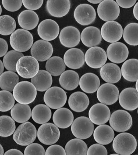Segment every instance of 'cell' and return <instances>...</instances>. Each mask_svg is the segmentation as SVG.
Returning <instances> with one entry per match:
<instances>
[{"label": "cell", "mask_w": 138, "mask_h": 155, "mask_svg": "<svg viewBox=\"0 0 138 155\" xmlns=\"http://www.w3.org/2000/svg\"><path fill=\"white\" fill-rule=\"evenodd\" d=\"M137 142L131 134L123 132L117 135L113 139L112 147L116 153L121 155H129L135 151Z\"/></svg>", "instance_id": "cell-1"}, {"label": "cell", "mask_w": 138, "mask_h": 155, "mask_svg": "<svg viewBox=\"0 0 138 155\" xmlns=\"http://www.w3.org/2000/svg\"><path fill=\"white\" fill-rule=\"evenodd\" d=\"M36 90L31 82L22 81L19 82L15 86L13 90V95L17 102L22 104H27L32 102L35 99Z\"/></svg>", "instance_id": "cell-2"}, {"label": "cell", "mask_w": 138, "mask_h": 155, "mask_svg": "<svg viewBox=\"0 0 138 155\" xmlns=\"http://www.w3.org/2000/svg\"><path fill=\"white\" fill-rule=\"evenodd\" d=\"M10 45L15 50L20 52L26 51L33 45L34 39L32 34L27 30L19 29L11 35Z\"/></svg>", "instance_id": "cell-3"}, {"label": "cell", "mask_w": 138, "mask_h": 155, "mask_svg": "<svg viewBox=\"0 0 138 155\" xmlns=\"http://www.w3.org/2000/svg\"><path fill=\"white\" fill-rule=\"evenodd\" d=\"M37 136V130L35 126L29 122L20 124L14 133L13 138L18 144L25 146L33 142Z\"/></svg>", "instance_id": "cell-4"}, {"label": "cell", "mask_w": 138, "mask_h": 155, "mask_svg": "<svg viewBox=\"0 0 138 155\" xmlns=\"http://www.w3.org/2000/svg\"><path fill=\"white\" fill-rule=\"evenodd\" d=\"M39 66L37 60L33 57L24 56L17 61L16 72L21 77L25 78H32L38 73Z\"/></svg>", "instance_id": "cell-5"}, {"label": "cell", "mask_w": 138, "mask_h": 155, "mask_svg": "<svg viewBox=\"0 0 138 155\" xmlns=\"http://www.w3.org/2000/svg\"><path fill=\"white\" fill-rule=\"evenodd\" d=\"M93 123L88 118L80 116L76 118L72 124L71 129L72 133L76 138L85 139L90 137L94 131Z\"/></svg>", "instance_id": "cell-6"}, {"label": "cell", "mask_w": 138, "mask_h": 155, "mask_svg": "<svg viewBox=\"0 0 138 155\" xmlns=\"http://www.w3.org/2000/svg\"><path fill=\"white\" fill-rule=\"evenodd\" d=\"M44 100L46 105L50 108L59 109L66 103L67 96L63 89L58 86H53L49 88L45 92Z\"/></svg>", "instance_id": "cell-7"}, {"label": "cell", "mask_w": 138, "mask_h": 155, "mask_svg": "<svg viewBox=\"0 0 138 155\" xmlns=\"http://www.w3.org/2000/svg\"><path fill=\"white\" fill-rule=\"evenodd\" d=\"M132 119L130 114L122 110H116L112 113L110 119L111 127L119 132L126 131L130 128L132 124Z\"/></svg>", "instance_id": "cell-8"}, {"label": "cell", "mask_w": 138, "mask_h": 155, "mask_svg": "<svg viewBox=\"0 0 138 155\" xmlns=\"http://www.w3.org/2000/svg\"><path fill=\"white\" fill-rule=\"evenodd\" d=\"M60 132L58 127L51 123L43 124L39 128L37 136L42 143L50 145L55 143L58 140Z\"/></svg>", "instance_id": "cell-9"}, {"label": "cell", "mask_w": 138, "mask_h": 155, "mask_svg": "<svg viewBox=\"0 0 138 155\" xmlns=\"http://www.w3.org/2000/svg\"><path fill=\"white\" fill-rule=\"evenodd\" d=\"M120 11L119 6L116 1L113 0H102L97 8L99 17L106 22L116 19L119 15Z\"/></svg>", "instance_id": "cell-10"}, {"label": "cell", "mask_w": 138, "mask_h": 155, "mask_svg": "<svg viewBox=\"0 0 138 155\" xmlns=\"http://www.w3.org/2000/svg\"><path fill=\"white\" fill-rule=\"evenodd\" d=\"M107 54L102 48L97 46L90 47L85 55V61L90 67L98 69L105 64L107 60Z\"/></svg>", "instance_id": "cell-11"}, {"label": "cell", "mask_w": 138, "mask_h": 155, "mask_svg": "<svg viewBox=\"0 0 138 155\" xmlns=\"http://www.w3.org/2000/svg\"><path fill=\"white\" fill-rule=\"evenodd\" d=\"M99 101L106 105H111L118 100L119 92L115 85L110 83L101 85L98 89L96 94Z\"/></svg>", "instance_id": "cell-12"}, {"label": "cell", "mask_w": 138, "mask_h": 155, "mask_svg": "<svg viewBox=\"0 0 138 155\" xmlns=\"http://www.w3.org/2000/svg\"><path fill=\"white\" fill-rule=\"evenodd\" d=\"M102 38L106 42L114 43L121 38L123 29L121 25L115 21H107L102 26L100 30Z\"/></svg>", "instance_id": "cell-13"}, {"label": "cell", "mask_w": 138, "mask_h": 155, "mask_svg": "<svg viewBox=\"0 0 138 155\" xmlns=\"http://www.w3.org/2000/svg\"><path fill=\"white\" fill-rule=\"evenodd\" d=\"M96 15L94 8L90 5L86 3L78 5L74 13L76 21L83 26L88 25L93 23L95 19Z\"/></svg>", "instance_id": "cell-14"}, {"label": "cell", "mask_w": 138, "mask_h": 155, "mask_svg": "<svg viewBox=\"0 0 138 155\" xmlns=\"http://www.w3.org/2000/svg\"><path fill=\"white\" fill-rule=\"evenodd\" d=\"M59 32L58 24L51 19H46L42 21L37 28V32L40 37L47 41L55 39L58 35Z\"/></svg>", "instance_id": "cell-15"}, {"label": "cell", "mask_w": 138, "mask_h": 155, "mask_svg": "<svg viewBox=\"0 0 138 155\" xmlns=\"http://www.w3.org/2000/svg\"><path fill=\"white\" fill-rule=\"evenodd\" d=\"M53 52V47L51 43L42 39L35 41L30 49L32 57L40 61L48 60L52 56Z\"/></svg>", "instance_id": "cell-16"}, {"label": "cell", "mask_w": 138, "mask_h": 155, "mask_svg": "<svg viewBox=\"0 0 138 155\" xmlns=\"http://www.w3.org/2000/svg\"><path fill=\"white\" fill-rule=\"evenodd\" d=\"M129 53L127 47L120 42L111 44L106 50L108 59L111 62L117 64L121 63L126 60L128 57Z\"/></svg>", "instance_id": "cell-17"}, {"label": "cell", "mask_w": 138, "mask_h": 155, "mask_svg": "<svg viewBox=\"0 0 138 155\" xmlns=\"http://www.w3.org/2000/svg\"><path fill=\"white\" fill-rule=\"evenodd\" d=\"M88 116L93 123L98 125L103 124L109 120L110 111L106 105L102 103H97L92 106L90 109Z\"/></svg>", "instance_id": "cell-18"}, {"label": "cell", "mask_w": 138, "mask_h": 155, "mask_svg": "<svg viewBox=\"0 0 138 155\" xmlns=\"http://www.w3.org/2000/svg\"><path fill=\"white\" fill-rule=\"evenodd\" d=\"M81 34L79 30L72 26H68L63 28L59 35V40L61 44L67 48L76 46L79 43Z\"/></svg>", "instance_id": "cell-19"}, {"label": "cell", "mask_w": 138, "mask_h": 155, "mask_svg": "<svg viewBox=\"0 0 138 155\" xmlns=\"http://www.w3.org/2000/svg\"><path fill=\"white\" fill-rule=\"evenodd\" d=\"M118 99L120 105L125 109L132 111L138 107V92L133 88L129 87L123 90Z\"/></svg>", "instance_id": "cell-20"}, {"label": "cell", "mask_w": 138, "mask_h": 155, "mask_svg": "<svg viewBox=\"0 0 138 155\" xmlns=\"http://www.w3.org/2000/svg\"><path fill=\"white\" fill-rule=\"evenodd\" d=\"M63 61L65 65L69 68L79 69L84 64L85 55L82 51L79 49L71 48L65 53Z\"/></svg>", "instance_id": "cell-21"}, {"label": "cell", "mask_w": 138, "mask_h": 155, "mask_svg": "<svg viewBox=\"0 0 138 155\" xmlns=\"http://www.w3.org/2000/svg\"><path fill=\"white\" fill-rule=\"evenodd\" d=\"M71 3L69 0H48L46 8L51 16L57 18L65 16L69 12Z\"/></svg>", "instance_id": "cell-22"}, {"label": "cell", "mask_w": 138, "mask_h": 155, "mask_svg": "<svg viewBox=\"0 0 138 155\" xmlns=\"http://www.w3.org/2000/svg\"><path fill=\"white\" fill-rule=\"evenodd\" d=\"M83 43L88 47H95L99 45L102 40L100 31L97 27L88 26L84 29L81 34Z\"/></svg>", "instance_id": "cell-23"}, {"label": "cell", "mask_w": 138, "mask_h": 155, "mask_svg": "<svg viewBox=\"0 0 138 155\" xmlns=\"http://www.w3.org/2000/svg\"><path fill=\"white\" fill-rule=\"evenodd\" d=\"M100 76L103 80L110 83H115L121 79V73L119 67L112 63H107L101 68Z\"/></svg>", "instance_id": "cell-24"}, {"label": "cell", "mask_w": 138, "mask_h": 155, "mask_svg": "<svg viewBox=\"0 0 138 155\" xmlns=\"http://www.w3.org/2000/svg\"><path fill=\"white\" fill-rule=\"evenodd\" d=\"M74 120L73 115L68 108H61L56 110L53 116V120L58 127L66 128L72 124Z\"/></svg>", "instance_id": "cell-25"}, {"label": "cell", "mask_w": 138, "mask_h": 155, "mask_svg": "<svg viewBox=\"0 0 138 155\" xmlns=\"http://www.w3.org/2000/svg\"><path fill=\"white\" fill-rule=\"evenodd\" d=\"M68 104L70 108L77 112L85 110L89 103L88 97L83 92L77 91L72 94L69 97Z\"/></svg>", "instance_id": "cell-26"}, {"label": "cell", "mask_w": 138, "mask_h": 155, "mask_svg": "<svg viewBox=\"0 0 138 155\" xmlns=\"http://www.w3.org/2000/svg\"><path fill=\"white\" fill-rule=\"evenodd\" d=\"M100 84L99 77L92 73H87L84 74L80 78L79 82L81 89L88 93L95 92L99 88Z\"/></svg>", "instance_id": "cell-27"}, {"label": "cell", "mask_w": 138, "mask_h": 155, "mask_svg": "<svg viewBox=\"0 0 138 155\" xmlns=\"http://www.w3.org/2000/svg\"><path fill=\"white\" fill-rule=\"evenodd\" d=\"M18 23L23 29L30 30L37 25L39 21L38 15L34 11L26 10L21 12L18 17Z\"/></svg>", "instance_id": "cell-28"}, {"label": "cell", "mask_w": 138, "mask_h": 155, "mask_svg": "<svg viewBox=\"0 0 138 155\" xmlns=\"http://www.w3.org/2000/svg\"><path fill=\"white\" fill-rule=\"evenodd\" d=\"M114 133L112 128L106 124H101L96 128L93 132L95 141L99 144L106 145L114 139Z\"/></svg>", "instance_id": "cell-29"}, {"label": "cell", "mask_w": 138, "mask_h": 155, "mask_svg": "<svg viewBox=\"0 0 138 155\" xmlns=\"http://www.w3.org/2000/svg\"><path fill=\"white\" fill-rule=\"evenodd\" d=\"M79 80V75L76 72L73 70H68L61 74L59 82L63 88L68 90H71L78 86Z\"/></svg>", "instance_id": "cell-30"}, {"label": "cell", "mask_w": 138, "mask_h": 155, "mask_svg": "<svg viewBox=\"0 0 138 155\" xmlns=\"http://www.w3.org/2000/svg\"><path fill=\"white\" fill-rule=\"evenodd\" d=\"M36 90L44 92L49 89L52 85V78L51 75L44 70H39L37 74L31 80Z\"/></svg>", "instance_id": "cell-31"}, {"label": "cell", "mask_w": 138, "mask_h": 155, "mask_svg": "<svg viewBox=\"0 0 138 155\" xmlns=\"http://www.w3.org/2000/svg\"><path fill=\"white\" fill-rule=\"evenodd\" d=\"M121 73L126 80L132 82L138 79V59H131L125 61L121 67Z\"/></svg>", "instance_id": "cell-32"}, {"label": "cell", "mask_w": 138, "mask_h": 155, "mask_svg": "<svg viewBox=\"0 0 138 155\" xmlns=\"http://www.w3.org/2000/svg\"><path fill=\"white\" fill-rule=\"evenodd\" d=\"M31 112L30 108L28 105L18 103L11 109V114L15 121L18 123H22L29 119Z\"/></svg>", "instance_id": "cell-33"}, {"label": "cell", "mask_w": 138, "mask_h": 155, "mask_svg": "<svg viewBox=\"0 0 138 155\" xmlns=\"http://www.w3.org/2000/svg\"><path fill=\"white\" fill-rule=\"evenodd\" d=\"M52 116L51 111L47 105L43 104H38L32 109L31 116L33 120L39 124H43L48 122Z\"/></svg>", "instance_id": "cell-34"}, {"label": "cell", "mask_w": 138, "mask_h": 155, "mask_svg": "<svg viewBox=\"0 0 138 155\" xmlns=\"http://www.w3.org/2000/svg\"><path fill=\"white\" fill-rule=\"evenodd\" d=\"M65 149L66 155H87L88 150L86 143L79 138H74L66 144Z\"/></svg>", "instance_id": "cell-35"}, {"label": "cell", "mask_w": 138, "mask_h": 155, "mask_svg": "<svg viewBox=\"0 0 138 155\" xmlns=\"http://www.w3.org/2000/svg\"><path fill=\"white\" fill-rule=\"evenodd\" d=\"M45 67L47 71L51 75L57 76L64 71L65 65L61 58L55 56L50 57L47 60Z\"/></svg>", "instance_id": "cell-36"}, {"label": "cell", "mask_w": 138, "mask_h": 155, "mask_svg": "<svg viewBox=\"0 0 138 155\" xmlns=\"http://www.w3.org/2000/svg\"><path fill=\"white\" fill-rule=\"evenodd\" d=\"M0 86L1 89L12 91L19 81L18 75L14 72L5 71L0 75Z\"/></svg>", "instance_id": "cell-37"}, {"label": "cell", "mask_w": 138, "mask_h": 155, "mask_svg": "<svg viewBox=\"0 0 138 155\" xmlns=\"http://www.w3.org/2000/svg\"><path fill=\"white\" fill-rule=\"evenodd\" d=\"M123 36L128 44L134 46L138 45V23H132L127 25L123 31Z\"/></svg>", "instance_id": "cell-38"}, {"label": "cell", "mask_w": 138, "mask_h": 155, "mask_svg": "<svg viewBox=\"0 0 138 155\" xmlns=\"http://www.w3.org/2000/svg\"><path fill=\"white\" fill-rule=\"evenodd\" d=\"M24 56L23 53L15 50H11L4 55L3 63L5 68L7 70L16 72V66L18 60Z\"/></svg>", "instance_id": "cell-39"}, {"label": "cell", "mask_w": 138, "mask_h": 155, "mask_svg": "<svg viewBox=\"0 0 138 155\" xmlns=\"http://www.w3.org/2000/svg\"><path fill=\"white\" fill-rule=\"evenodd\" d=\"M0 135L7 137L13 134L16 128L15 122L10 116L3 115L0 117Z\"/></svg>", "instance_id": "cell-40"}, {"label": "cell", "mask_w": 138, "mask_h": 155, "mask_svg": "<svg viewBox=\"0 0 138 155\" xmlns=\"http://www.w3.org/2000/svg\"><path fill=\"white\" fill-rule=\"evenodd\" d=\"M0 34L6 36L12 34L15 31L16 27L15 20L12 17L7 15L0 17Z\"/></svg>", "instance_id": "cell-41"}, {"label": "cell", "mask_w": 138, "mask_h": 155, "mask_svg": "<svg viewBox=\"0 0 138 155\" xmlns=\"http://www.w3.org/2000/svg\"><path fill=\"white\" fill-rule=\"evenodd\" d=\"M0 110L2 112L7 111L14 106L15 98L10 91L2 90L0 91Z\"/></svg>", "instance_id": "cell-42"}, {"label": "cell", "mask_w": 138, "mask_h": 155, "mask_svg": "<svg viewBox=\"0 0 138 155\" xmlns=\"http://www.w3.org/2000/svg\"><path fill=\"white\" fill-rule=\"evenodd\" d=\"M24 155H45V150L41 144L37 143H31L25 148Z\"/></svg>", "instance_id": "cell-43"}, {"label": "cell", "mask_w": 138, "mask_h": 155, "mask_svg": "<svg viewBox=\"0 0 138 155\" xmlns=\"http://www.w3.org/2000/svg\"><path fill=\"white\" fill-rule=\"evenodd\" d=\"M2 3L4 8L10 12H15L18 10L21 7L22 0H2Z\"/></svg>", "instance_id": "cell-44"}, {"label": "cell", "mask_w": 138, "mask_h": 155, "mask_svg": "<svg viewBox=\"0 0 138 155\" xmlns=\"http://www.w3.org/2000/svg\"><path fill=\"white\" fill-rule=\"evenodd\" d=\"M108 154L106 148L102 144H95L89 147L87 150V155H105Z\"/></svg>", "instance_id": "cell-45"}, {"label": "cell", "mask_w": 138, "mask_h": 155, "mask_svg": "<svg viewBox=\"0 0 138 155\" xmlns=\"http://www.w3.org/2000/svg\"><path fill=\"white\" fill-rule=\"evenodd\" d=\"M44 1L22 0V4L27 9L30 10H35L39 9L42 5Z\"/></svg>", "instance_id": "cell-46"}, {"label": "cell", "mask_w": 138, "mask_h": 155, "mask_svg": "<svg viewBox=\"0 0 138 155\" xmlns=\"http://www.w3.org/2000/svg\"><path fill=\"white\" fill-rule=\"evenodd\" d=\"M45 155H66V153L65 149L61 146L54 144L47 148Z\"/></svg>", "instance_id": "cell-47"}, {"label": "cell", "mask_w": 138, "mask_h": 155, "mask_svg": "<svg viewBox=\"0 0 138 155\" xmlns=\"http://www.w3.org/2000/svg\"><path fill=\"white\" fill-rule=\"evenodd\" d=\"M136 1V0L116 1L119 6L124 8H129L132 7L135 4Z\"/></svg>", "instance_id": "cell-48"}, {"label": "cell", "mask_w": 138, "mask_h": 155, "mask_svg": "<svg viewBox=\"0 0 138 155\" xmlns=\"http://www.w3.org/2000/svg\"><path fill=\"white\" fill-rule=\"evenodd\" d=\"M0 57L4 56L8 50V45L7 42L4 39L0 38Z\"/></svg>", "instance_id": "cell-49"}, {"label": "cell", "mask_w": 138, "mask_h": 155, "mask_svg": "<svg viewBox=\"0 0 138 155\" xmlns=\"http://www.w3.org/2000/svg\"><path fill=\"white\" fill-rule=\"evenodd\" d=\"M4 155H23V153L20 150L15 149H10L6 151Z\"/></svg>", "instance_id": "cell-50"}, {"label": "cell", "mask_w": 138, "mask_h": 155, "mask_svg": "<svg viewBox=\"0 0 138 155\" xmlns=\"http://www.w3.org/2000/svg\"><path fill=\"white\" fill-rule=\"evenodd\" d=\"M133 13L135 18L138 21V2L134 7L133 9Z\"/></svg>", "instance_id": "cell-51"}, {"label": "cell", "mask_w": 138, "mask_h": 155, "mask_svg": "<svg viewBox=\"0 0 138 155\" xmlns=\"http://www.w3.org/2000/svg\"><path fill=\"white\" fill-rule=\"evenodd\" d=\"M102 0H87V1L88 2H89L92 3V4H96L98 3H100L101 2Z\"/></svg>", "instance_id": "cell-52"}, {"label": "cell", "mask_w": 138, "mask_h": 155, "mask_svg": "<svg viewBox=\"0 0 138 155\" xmlns=\"http://www.w3.org/2000/svg\"><path fill=\"white\" fill-rule=\"evenodd\" d=\"M0 75H1L3 73L4 71V65L3 63L1 61V60H0Z\"/></svg>", "instance_id": "cell-53"}, {"label": "cell", "mask_w": 138, "mask_h": 155, "mask_svg": "<svg viewBox=\"0 0 138 155\" xmlns=\"http://www.w3.org/2000/svg\"><path fill=\"white\" fill-rule=\"evenodd\" d=\"M0 155H3L4 154V149L2 147V146L0 144Z\"/></svg>", "instance_id": "cell-54"}, {"label": "cell", "mask_w": 138, "mask_h": 155, "mask_svg": "<svg viewBox=\"0 0 138 155\" xmlns=\"http://www.w3.org/2000/svg\"><path fill=\"white\" fill-rule=\"evenodd\" d=\"M135 87L136 90L138 92V79L137 80L136 83Z\"/></svg>", "instance_id": "cell-55"}, {"label": "cell", "mask_w": 138, "mask_h": 155, "mask_svg": "<svg viewBox=\"0 0 138 155\" xmlns=\"http://www.w3.org/2000/svg\"><path fill=\"white\" fill-rule=\"evenodd\" d=\"M0 15L1 14V13H2V8L1 7V5H0Z\"/></svg>", "instance_id": "cell-56"}, {"label": "cell", "mask_w": 138, "mask_h": 155, "mask_svg": "<svg viewBox=\"0 0 138 155\" xmlns=\"http://www.w3.org/2000/svg\"><path fill=\"white\" fill-rule=\"evenodd\" d=\"M110 155H119V154H118L117 153V154H111Z\"/></svg>", "instance_id": "cell-57"}, {"label": "cell", "mask_w": 138, "mask_h": 155, "mask_svg": "<svg viewBox=\"0 0 138 155\" xmlns=\"http://www.w3.org/2000/svg\"><path fill=\"white\" fill-rule=\"evenodd\" d=\"M137 114H138V109H137Z\"/></svg>", "instance_id": "cell-58"}]
</instances>
